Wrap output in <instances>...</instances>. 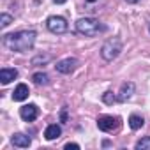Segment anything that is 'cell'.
Segmentation results:
<instances>
[{
	"label": "cell",
	"instance_id": "obj_20",
	"mask_svg": "<svg viewBox=\"0 0 150 150\" xmlns=\"http://www.w3.org/2000/svg\"><path fill=\"white\" fill-rule=\"evenodd\" d=\"M67 120V113L65 111H62V122H65Z\"/></svg>",
	"mask_w": 150,
	"mask_h": 150
},
{
	"label": "cell",
	"instance_id": "obj_19",
	"mask_svg": "<svg viewBox=\"0 0 150 150\" xmlns=\"http://www.w3.org/2000/svg\"><path fill=\"white\" fill-rule=\"evenodd\" d=\"M65 150H80L78 143H65Z\"/></svg>",
	"mask_w": 150,
	"mask_h": 150
},
{
	"label": "cell",
	"instance_id": "obj_23",
	"mask_svg": "<svg viewBox=\"0 0 150 150\" xmlns=\"http://www.w3.org/2000/svg\"><path fill=\"white\" fill-rule=\"evenodd\" d=\"M87 2H90V4H92V2H96V0H87Z\"/></svg>",
	"mask_w": 150,
	"mask_h": 150
},
{
	"label": "cell",
	"instance_id": "obj_2",
	"mask_svg": "<svg viewBox=\"0 0 150 150\" xmlns=\"http://www.w3.org/2000/svg\"><path fill=\"white\" fill-rule=\"evenodd\" d=\"M76 30L83 35L92 37V35H97V34L104 32L106 27L103 23H99V20H96V18H80L76 21Z\"/></svg>",
	"mask_w": 150,
	"mask_h": 150
},
{
	"label": "cell",
	"instance_id": "obj_13",
	"mask_svg": "<svg viewBox=\"0 0 150 150\" xmlns=\"http://www.w3.org/2000/svg\"><path fill=\"white\" fill-rule=\"evenodd\" d=\"M143 124H145V120H143L139 115H131V117H129V127H131L132 131L141 129V127H143Z\"/></svg>",
	"mask_w": 150,
	"mask_h": 150
},
{
	"label": "cell",
	"instance_id": "obj_17",
	"mask_svg": "<svg viewBox=\"0 0 150 150\" xmlns=\"http://www.w3.org/2000/svg\"><path fill=\"white\" fill-rule=\"evenodd\" d=\"M11 23H13V16L11 14H7V13L0 14V27H2V28H7Z\"/></svg>",
	"mask_w": 150,
	"mask_h": 150
},
{
	"label": "cell",
	"instance_id": "obj_21",
	"mask_svg": "<svg viewBox=\"0 0 150 150\" xmlns=\"http://www.w3.org/2000/svg\"><path fill=\"white\" fill-rule=\"evenodd\" d=\"M127 4H136V2H139V0H125Z\"/></svg>",
	"mask_w": 150,
	"mask_h": 150
},
{
	"label": "cell",
	"instance_id": "obj_1",
	"mask_svg": "<svg viewBox=\"0 0 150 150\" xmlns=\"http://www.w3.org/2000/svg\"><path fill=\"white\" fill-rule=\"evenodd\" d=\"M35 37H37L35 30H21V32H14V34L4 35V44L11 51L25 53V51L32 50V46L35 44Z\"/></svg>",
	"mask_w": 150,
	"mask_h": 150
},
{
	"label": "cell",
	"instance_id": "obj_12",
	"mask_svg": "<svg viewBox=\"0 0 150 150\" xmlns=\"http://www.w3.org/2000/svg\"><path fill=\"white\" fill-rule=\"evenodd\" d=\"M60 134H62V127H60V125H57V124L48 125V127H46V131H44V138H46L48 141H53V139L60 138Z\"/></svg>",
	"mask_w": 150,
	"mask_h": 150
},
{
	"label": "cell",
	"instance_id": "obj_14",
	"mask_svg": "<svg viewBox=\"0 0 150 150\" xmlns=\"http://www.w3.org/2000/svg\"><path fill=\"white\" fill-rule=\"evenodd\" d=\"M32 81H34L35 85H48L50 76H48L46 72H35L34 76H32Z\"/></svg>",
	"mask_w": 150,
	"mask_h": 150
},
{
	"label": "cell",
	"instance_id": "obj_10",
	"mask_svg": "<svg viewBox=\"0 0 150 150\" xmlns=\"http://www.w3.org/2000/svg\"><path fill=\"white\" fill-rule=\"evenodd\" d=\"M18 78V71L16 69H9V67H4L2 71H0V83L2 85H7L11 83L13 80Z\"/></svg>",
	"mask_w": 150,
	"mask_h": 150
},
{
	"label": "cell",
	"instance_id": "obj_9",
	"mask_svg": "<svg viewBox=\"0 0 150 150\" xmlns=\"http://www.w3.org/2000/svg\"><path fill=\"white\" fill-rule=\"evenodd\" d=\"M11 143H13L14 146H20V148H28V146H30V143H32V139H30L27 134L16 132V134H13V138H11Z\"/></svg>",
	"mask_w": 150,
	"mask_h": 150
},
{
	"label": "cell",
	"instance_id": "obj_5",
	"mask_svg": "<svg viewBox=\"0 0 150 150\" xmlns=\"http://www.w3.org/2000/svg\"><path fill=\"white\" fill-rule=\"evenodd\" d=\"M97 127L104 132H111L118 127V118L117 117H110V115H103L97 118Z\"/></svg>",
	"mask_w": 150,
	"mask_h": 150
},
{
	"label": "cell",
	"instance_id": "obj_7",
	"mask_svg": "<svg viewBox=\"0 0 150 150\" xmlns=\"http://www.w3.org/2000/svg\"><path fill=\"white\" fill-rule=\"evenodd\" d=\"M20 117L25 122H34L39 117V108L35 104H25V106L20 108Z\"/></svg>",
	"mask_w": 150,
	"mask_h": 150
},
{
	"label": "cell",
	"instance_id": "obj_18",
	"mask_svg": "<svg viewBox=\"0 0 150 150\" xmlns=\"http://www.w3.org/2000/svg\"><path fill=\"white\" fill-rule=\"evenodd\" d=\"M115 101H118V99H117V96H113V92H104V94H103V103L113 104Z\"/></svg>",
	"mask_w": 150,
	"mask_h": 150
},
{
	"label": "cell",
	"instance_id": "obj_15",
	"mask_svg": "<svg viewBox=\"0 0 150 150\" xmlns=\"http://www.w3.org/2000/svg\"><path fill=\"white\" fill-rule=\"evenodd\" d=\"M51 60V55H37L32 58V65H44Z\"/></svg>",
	"mask_w": 150,
	"mask_h": 150
},
{
	"label": "cell",
	"instance_id": "obj_3",
	"mask_svg": "<svg viewBox=\"0 0 150 150\" xmlns=\"http://www.w3.org/2000/svg\"><path fill=\"white\" fill-rule=\"evenodd\" d=\"M120 51H122V41H120L118 37H111V39H108V41L103 44V48H101V57H103L106 62H111V60H115V58L120 55Z\"/></svg>",
	"mask_w": 150,
	"mask_h": 150
},
{
	"label": "cell",
	"instance_id": "obj_6",
	"mask_svg": "<svg viewBox=\"0 0 150 150\" xmlns=\"http://www.w3.org/2000/svg\"><path fill=\"white\" fill-rule=\"evenodd\" d=\"M80 65V62L76 60V58H64V60H60V62H57V65H55V69L60 72V74H71L72 71H76V67Z\"/></svg>",
	"mask_w": 150,
	"mask_h": 150
},
{
	"label": "cell",
	"instance_id": "obj_24",
	"mask_svg": "<svg viewBox=\"0 0 150 150\" xmlns=\"http://www.w3.org/2000/svg\"><path fill=\"white\" fill-rule=\"evenodd\" d=\"M148 32H150V25H148Z\"/></svg>",
	"mask_w": 150,
	"mask_h": 150
},
{
	"label": "cell",
	"instance_id": "obj_22",
	"mask_svg": "<svg viewBox=\"0 0 150 150\" xmlns=\"http://www.w3.org/2000/svg\"><path fill=\"white\" fill-rule=\"evenodd\" d=\"M53 2H55V4H64L65 0H53Z\"/></svg>",
	"mask_w": 150,
	"mask_h": 150
},
{
	"label": "cell",
	"instance_id": "obj_4",
	"mask_svg": "<svg viewBox=\"0 0 150 150\" xmlns=\"http://www.w3.org/2000/svg\"><path fill=\"white\" fill-rule=\"evenodd\" d=\"M46 27L53 34H64L67 30V21L62 16H50L48 21H46Z\"/></svg>",
	"mask_w": 150,
	"mask_h": 150
},
{
	"label": "cell",
	"instance_id": "obj_8",
	"mask_svg": "<svg viewBox=\"0 0 150 150\" xmlns=\"http://www.w3.org/2000/svg\"><path fill=\"white\" fill-rule=\"evenodd\" d=\"M134 90H136V87H134V83H124L122 87H120V92H118V96H117V99L120 101V103H125V101H129L131 97H132V94H134Z\"/></svg>",
	"mask_w": 150,
	"mask_h": 150
},
{
	"label": "cell",
	"instance_id": "obj_16",
	"mask_svg": "<svg viewBox=\"0 0 150 150\" xmlns=\"http://www.w3.org/2000/svg\"><path fill=\"white\" fill-rule=\"evenodd\" d=\"M136 150H150V136L141 138V139L136 143Z\"/></svg>",
	"mask_w": 150,
	"mask_h": 150
},
{
	"label": "cell",
	"instance_id": "obj_11",
	"mask_svg": "<svg viewBox=\"0 0 150 150\" xmlns=\"http://www.w3.org/2000/svg\"><path fill=\"white\" fill-rule=\"evenodd\" d=\"M28 94H30L28 87H27L25 83H20V85H16V88H14V92H13V99H14V101H25V99L28 97Z\"/></svg>",
	"mask_w": 150,
	"mask_h": 150
}]
</instances>
